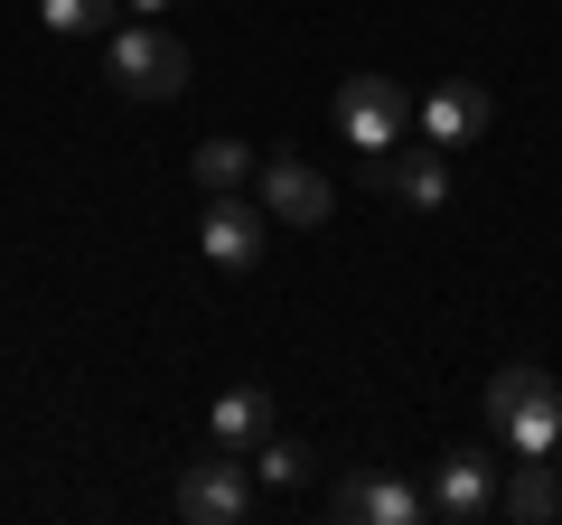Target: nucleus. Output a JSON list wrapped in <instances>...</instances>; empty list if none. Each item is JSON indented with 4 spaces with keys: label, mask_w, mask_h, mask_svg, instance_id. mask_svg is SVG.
Segmentation results:
<instances>
[{
    "label": "nucleus",
    "mask_w": 562,
    "mask_h": 525,
    "mask_svg": "<svg viewBox=\"0 0 562 525\" xmlns=\"http://www.w3.org/2000/svg\"><path fill=\"white\" fill-rule=\"evenodd\" d=\"M487 423L506 432L516 460H553L562 450V384L543 366H497L487 376Z\"/></svg>",
    "instance_id": "f257e3e1"
},
{
    "label": "nucleus",
    "mask_w": 562,
    "mask_h": 525,
    "mask_svg": "<svg viewBox=\"0 0 562 525\" xmlns=\"http://www.w3.org/2000/svg\"><path fill=\"white\" fill-rule=\"evenodd\" d=\"M188 76H198V57H188V38H169V29H113V85L122 94H150V103H169V94H188Z\"/></svg>",
    "instance_id": "f03ea898"
},
{
    "label": "nucleus",
    "mask_w": 562,
    "mask_h": 525,
    "mask_svg": "<svg viewBox=\"0 0 562 525\" xmlns=\"http://www.w3.org/2000/svg\"><path fill=\"white\" fill-rule=\"evenodd\" d=\"M403 122H413V94H403L394 76H347V85H338V132H347L357 150H394Z\"/></svg>",
    "instance_id": "7ed1b4c3"
},
{
    "label": "nucleus",
    "mask_w": 562,
    "mask_h": 525,
    "mask_svg": "<svg viewBox=\"0 0 562 525\" xmlns=\"http://www.w3.org/2000/svg\"><path fill=\"white\" fill-rule=\"evenodd\" d=\"M179 516L188 525H244V516H254V479H244L235 450H216V460H198L179 479Z\"/></svg>",
    "instance_id": "20e7f679"
},
{
    "label": "nucleus",
    "mask_w": 562,
    "mask_h": 525,
    "mask_svg": "<svg viewBox=\"0 0 562 525\" xmlns=\"http://www.w3.org/2000/svg\"><path fill=\"white\" fill-rule=\"evenodd\" d=\"M262 216H272V225H328V216H338V188H328L310 160L281 150V160H262Z\"/></svg>",
    "instance_id": "39448f33"
},
{
    "label": "nucleus",
    "mask_w": 562,
    "mask_h": 525,
    "mask_svg": "<svg viewBox=\"0 0 562 525\" xmlns=\"http://www.w3.org/2000/svg\"><path fill=\"white\" fill-rule=\"evenodd\" d=\"M328 506H338L347 525H422V516H431V488L357 469V479H338V498H328Z\"/></svg>",
    "instance_id": "423d86ee"
},
{
    "label": "nucleus",
    "mask_w": 562,
    "mask_h": 525,
    "mask_svg": "<svg viewBox=\"0 0 562 525\" xmlns=\"http://www.w3.org/2000/svg\"><path fill=\"white\" fill-rule=\"evenodd\" d=\"M431 516H450V525L497 516V460H487V450H450L441 479H431Z\"/></svg>",
    "instance_id": "0eeeda50"
},
{
    "label": "nucleus",
    "mask_w": 562,
    "mask_h": 525,
    "mask_svg": "<svg viewBox=\"0 0 562 525\" xmlns=\"http://www.w3.org/2000/svg\"><path fill=\"white\" fill-rule=\"evenodd\" d=\"M198 244H206V262H216V272H244V262H262V206H244L235 188H216V206H206Z\"/></svg>",
    "instance_id": "6e6552de"
},
{
    "label": "nucleus",
    "mask_w": 562,
    "mask_h": 525,
    "mask_svg": "<svg viewBox=\"0 0 562 525\" xmlns=\"http://www.w3.org/2000/svg\"><path fill=\"white\" fill-rule=\"evenodd\" d=\"M422 132H431V150H469L487 132V85H431Z\"/></svg>",
    "instance_id": "1a4fd4ad"
},
{
    "label": "nucleus",
    "mask_w": 562,
    "mask_h": 525,
    "mask_svg": "<svg viewBox=\"0 0 562 525\" xmlns=\"http://www.w3.org/2000/svg\"><path fill=\"white\" fill-rule=\"evenodd\" d=\"M366 179L394 188L403 206H450V169L441 160H413V150H366Z\"/></svg>",
    "instance_id": "9d476101"
},
{
    "label": "nucleus",
    "mask_w": 562,
    "mask_h": 525,
    "mask_svg": "<svg viewBox=\"0 0 562 525\" xmlns=\"http://www.w3.org/2000/svg\"><path fill=\"white\" fill-rule=\"evenodd\" d=\"M497 506H506L516 525H553V516H562V469H553V460H516V469L497 479Z\"/></svg>",
    "instance_id": "9b49d317"
},
{
    "label": "nucleus",
    "mask_w": 562,
    "mask_h": 525,
    "mask_svg": "<svg viewBox=\"0 0 562 525\" xmlns=\"http://www.w3.org/2000/svg\"><path fill=\"white\" fill-rule=\"evenodd\" d=\"M206 432H216V450H235V460H244V450H254L262 432H272V404H262L254 384H235V394L216 404V423H206Z\"/></svg>",
    "instance_id": "f8f14e48"
},
{
    "label": "nucleus",
    "mask_w": 562,
    "mask_h": 525,
    "mask_svg": "<svg viewBox=\"0 0 562 525\" xmlns=\"http://www.w3.org/2000/svg\"><path fill=\"white\" fill-rule=\"evenodd\" d=\"M244 469H254L262 488H301V479H310V450L291 442V432H262V442L244 450Z\"/></svg>",
    "instance_id": "ddd939ff"
},
{
    "label": "nucleus",
    "mask_w": 562,
    "mask_h": 525,
    "mask_svg": "<svg viewBox=\"0 0 562 525\" xmlns=\"http://www.w3.org/2000/svg\"><path fill=\"white\" fill-rule=\"evenodd\" d=\"M188 169H198V188L216 198V188H244V179H254V150H244V142H198V160H188Z\"/></svg>",
    "instance_id": "4468645a"
},
{
    "label": "nucleus",
    "mask_w": 562,
    "mask_h": 525,
    "mask_svg": "<svg viewBox=\"0 0 562 525\" xmlns=\"http://www.w3.org/2000/svg\"><path fill=\"white\" fill-rule=\"evenodd\" d=\"M122 0H38V20L57 29V38H94V29H113Z\"/></svg>",
    "instance_id": "2eb2a0df"
},
{
    "label": "nucleus",
    "mask_w": 562,
    "mask_h": 525,
    "mask_svg": "<svg viewBox=\"0 0 562 525\" xmlns=\"http://www.w3.org/2000/svg\"><path fill=\"white\" fill-rule=\"evenodd\" d=\"M122 10H169V0H122Z\"/></svg>",
    "instance_id": "dca6fc26"
},
{
    "label": "nucleus",
    "mask_w": 562,
    "mask_h": 525,
    "mask_svg": "<svg viewBox=\"0 0 562 525\" xmlns=\"http://www.w3.org/2000/svg\"><path fill=\"white\" fill-rule=\"evenodd\" d=\"M553 469H562V450H553Z\"/></svg>",
    "instance_id": "f3484780"
}]
</instances>
